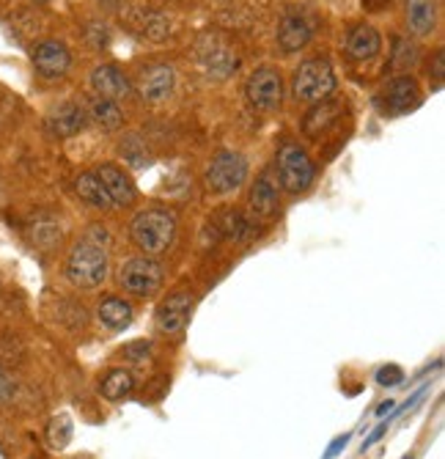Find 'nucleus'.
I'll return each mask as SVG.
<instances>
[{"instance_id": "obj_1", "label": "nucleus", "mask_w": 445, "mask_h": 459, "mask_svg": "<svg viewBox=\"0 0 445 459\" xmlns=\"http://www.w3.org/2000/svg\"><path fill=\"white\" fill-rule=\"evenodd\" d=\"M129 237L137 250L149 256L165 253L176 240V218L165 210H146L129 223Z\"/></svg>"}, {"instance_id": "obj_2", "label": "nucleus", "mask_w": 445, "mask_h": 459, "mask_svg": "<svg viewBox=\"0 0 445 459\" xmlns=\"http://www.w3.org/2000/svg\"><path fill=\"white\" fill-rule=\"evenodd\" d=\"M107 253L102 245H94L89 240H82L74 245V250L66 259V278L80 286V289H97L99 283L107 278Z\"/></svg>"}, {"instance_id": "obj_3", "label": "nucleus", "mask_w": 445, "mask_h": 459, "mask_svg": "<svg viewBox=\"0 0 445 459\" xmlns=\"http://www.w3.org/2000/svg\"><path fill=\"white\" fill-rule=\"evenodd\" d=\"M336 89V72H332L327 59H311L300 64V69L294 72V83H292V91L297 99L302 102H322L332 94Z\"/></svg>"}, {"instance_id": "obj_4", "label": "nucleus", "mask_w": 445, "mask_h": 459, "mask_svg": "<svg viewBox=\"0 0 445 459\" xmlns=\"http://www.w3.org/2000/svg\"><path fill=\"white\" fill-rule=\"evenodd\" d=\"M277 182L289 193H302L308 190L314 182V160L308 152L300 149L297 143H284L281 152H277Z\"/></svg>"}, {"instance_id": "obj_5", "label": "nucleus", "mask_w": 445, "mask_h": 459, "mask_svg": "<svg viewBox=\"0 0 445 459\" xmlns=\"http://www.w3.org/2000/svg\"><path fill=\"white\" fill-rule=\"evenodd\" d=\"M247 179V160L239 152H217L204 174V185L209 193H231L237 187H242Z\"/></svg>"}, {"instance_id": "obj_6", "label": "nucleus", "mask_w": 445, "mask_h": 459, "mask_svg": "<svg viewBox=\"0 0 445 459\" xmlns=\"http://www.w3.org/2000/svg\"><path fill=\"white\" fill-rule=\"evenodd\" d=\"M165 278V267L160 262H154L152 256H137V259H129L121 273H119V283L124 286V292L135 295V297H152Z\"/></svg>"}, {"instance_id": "obj_7", "label": "nucleus", "mask_w": 445, "mask_h": 459, "mask_svg": "<svg viewBox=\"0 0 445 459\" xmlns=\"http://www.w3.org/2000/svg\"><path fill=\"white\" fill-rule=\"evenodd\" d=\"M247 102L254 105L256 110H275L277 105L284 102V80L281 75H277V69L272 67H262L256 69L254 75H250L247 80Z\"/></svg>"}, {"instance_id": "obj_8", "label": "nucleus", "mask_w": 445, "mask_h": 459, "mask_svg": "<svg viewBox=\"0 0 445 459\" xmlns=\"http://www.w3.org/2000/svg\"><path fill=\"white\" fill-rule=\"evenodd\" d=\"M94 174L102 182L105 193L110 195V201H113V207H132L135 204L137 190H135V182L129 179L124 168H119L116 162H102Z\"/></svg>"}, {"instance_id": "obj_9", "label": "nucleus", "mask_w": 445, "mask_h": 459, "mask_svg": "<svg viewBox=\"0 0 445 459\" xmlns=\"http://www.w3.org/2000/svg\"><path fill=\"white\" fill-rule=\"evenodd\" d=\"M91 89L97 97L102 99H110V102H119V99H127L132 94V85H129V77L113 67V64H102L91 72Z\"/></svg>"}, {"instance_id": "obj_10", "label": "nucleus", "mask_w": 445, "mask_h": 459, "mask_svg": "<svg viewBox=\"0 0 445 459\" xmlns=\"http://www.w3.org/2000/svg\"><path fill=\"white\" fill-rule=\"evenodd\" d=\"M192 313V295L190 292H176L165 300L157 311V328L168 336H176L187 328Z\"/></svg>"}, {"instance_id": "obj_11", "label": "nucleus", "mask_w": 445, "mask_h": 459, "mask_svg": "<svg viewBox=\"0 0 445 459\" xmlns=\"http://www.w3.org/2000/svg\"><path fill=\"white\" fill-rule=\"evenodd\" d=\"M34 67L47 80L64 77L66 69L72 67V55L61 42H42L34 47Z\"/></svg>"}, {"instance_id": "obj_12", "label": "nucleus", "mask_w": 445, "mask_h": 459, "mask_svg": "<svg viewBox=\"0 0 445 459\" xmlns=\"http://www.w3.org/2000/svg\"><path fill=\"white\" fill-rule=\"evenodd\" d=\"M174 85H176V72L168 64H154L141 75V97L146 102H165L174 94Z\"/></svg>"}, {"instance_id": "obj_13", "label": "nucleus", "mask_w": 445, "mask_h": 459, "mask_svg": "<svg viewBox=\"0 0 445 459\" xmlns=\"http://www.w3.org/2000/svg\"><path fill=\"white\" fill-rule=\"evenodd\" d=\"M247 207H250V215L259 220H269L277 215V210H281V198H277V182H272L269 174H262L256 179V185L250 187Z\"/></svg>"}, {"instance_id": "obj_14", "label": "nucleus", "mask_w": 445, "mask_h": 459, "mask_svg": "<svg viewBox=\"0 0 445 459\" xmlns=\"http://www.w3.org/2000/svg\"><path fill=\"white\" fill-rule=\"evenodd\" d=\"M86 127V110L77 102H61L47 113V130L55 138H72Z\"/></svg>"}, {"instance_id": "obj_15", "label": "nucleus", "mask_w": 445, "mask_h": 459, "mask_svg": "<svg viewBox=\"0 0 445 459\" xmlns=\"http://www.w3.org/2000/svg\"><path fill=\"white\" fill-rule=\"evenodd\" d=\"M311 34H314V28L308 20H305V14L289 12L281 20V28H277V44H281L284 52H297L311 42Z\"/></svg>"}, {"instance_id": "obj_16", "label": "nucleus", "mask_w": 445, "mask_h": 459, "mask_svg": "<svg viewBox=\"0 0 445 459\" xmlns=\"http://www.w3.org/2000/svg\"><path fill=\"white\" fill-rule=\"evenodd\" d=\"M379 47H382V39L371 25H357L347 39V52L355 61H371L379 52Z\"/></svg>"}, {"instance_id": "obj_17", "label": "nucleus", "mask_w": 445, "mask_h": 459, "mask_svg": "<svg viewBox=\"0 0 445 459\" xmlns=\"http://www.w3.org/2000/svg\"><path fill=\"white\" fill-rule=\"evenodd\" d=\"M407 25L415 36H429L437 25L434 0H407Z\"/></svg>"}, {"instance_id": "obj_18", "label": "nucleus", "mask_w": 445, "mask_h": 459, "mask_svg": "<svg viewBox=\"0 0 445 459\" xmlns=\"http://www.w3.org/2000/svg\"><path fill=\"white\" fill-rule=\"evenodd\" d=\"M421 105V91L412 77H396L387 85V107L394 113H407Z\"/></svg>"}, {"instance_id": "obj_19", "label": "nucleus", "mask_w": 445, "mask_h": 459, "mask_svg": "<svg viewBox=\"0 0 445 459\" xmlns=\"http://www.w3.org/2000/svg\"><path fill=\"white\" fill-rule=\"evenodd\" d=\"M339 116H341V105L330 102V99H322V102H316V107L308 113V116H305L302 130H305V135L319 138L322 132H327L332 124H336Z\"/></svg>"}, {"instance_id": "obj_20", "label": "nucleus", "mask_w": 445, "mask_h": 459, "mask_svg": "<svg viewBox=\"0 0 445 459\" xmlns=\"http://www.w3.org/2000/svg\"><path fill=\"white\" fill-rule=\"evenodd\" d=\"M89 116H91V122H94L99 130H105V132H116V130H121V124H124V113H121V107H119L116 102H110V99H102V97L91 99V105H89Z\"/></svg>"}, {"instance_id": "obj_21", "label": "nucleus", "mask_w": 445, "mask_h": 459, "mask_svg": "<svg viewBox=\"0 0 445 459\" xmlns=\"http://www.w3.org/2000/svg\"><path fill=\"white\" fill-rule=\"evenodd\" d=\"M74 193L86 201V204H91V207H97V210H102V212H107V210H113V201H110V195L105 193V187H102V182L97 179V174H80L77 179H74Z\"/></svg>"}, {"instance_id": "obj_22", "label": "nucleus", "mask_w": 445, "mask_h": 459, "mask_svg": "<svg viewBox=\"0 0 445 459\" xmlns=\"http://www.w3.org/2000/svg\"><path fill=\"white\" fill-rule=\"evenodd\" d=\"M99 322L107 330H124V328H129V322H132V305L124 303L121 297H107L99 305Z\"/></svg>"}, {"instance_id": "obj_23", "label": "nucleus", "mask_w": 445, "mask_h": 459, "mask_svg": "<svg viewBox=\"0 0 445 459\" xmlns=\"http://www.w3.org/2000/svg\"><path fill=\"white\" fill-rule=\"evenodd\" d=\"M132 388H135V380H132L129 371H124V368L107 371L105 380L99 383V393L107 401H121V399H127L132 393Z\"/></svg>"}, {"instance_id": "obj_24", "label": "nucleus", "mask_w": 445, "mask_h": 459, "mask_svg": "<svg viewBox=\"0 0 445 459\" xmlns=\"http://www.w3.org/2000/svg\"><path fill=\"white\" fill-rule=\"evenodd\" d=\"M217 228L222 234H226L229 240H237V242H242V240H250L254 237V223H250V218L247 215H242V212H237V210H229V212H222L220 218H217Z\"/></svg>"}, {"instance_id": "obj_25", "label": "nucleus", "mask_w": 445, "mask_h": 459, "mask_svg": "<svg viewBox=\"0 0 445 459\" xmlns=\"http://www.w3.org/2000/svg\"><path fill=\"white\" fill-rule=\"evenodd\" d=\"M137 31H141V36H149L154 42H162L165 36H168V22H165L157 12L146 9V12H137Z\"/></svg>"}, {"instance_id": "obj_26", "label": "nucleus", "mask_w": 445, "mask_h": 459, "mask_svg": "<svg viewBox=\"0 0 445 459\" xmlns=\"http://www.w3.org/2000/svg\"><path fill=\"white\" fill-rule=\"evenodd\" d=\"M47 440H50L52 448H66L69 446V440H72V421H69V415H59V418L50 421Z\"/></svg>"}, {"instance_id": "obj_27", "label": "nucleus", "mask_w": 445, "mask_h": 459, "mask_svg": "<svg viewBox=\"0 0 445 459\" xmlns=\"http://www.w3.org/2000/svg\"><path fill=\"white\" fill-rule=\"evenodd\" d=\"M404 383V371L399 368V366H382L379 371H377V385H382V388H399Z\"/></svg>"}, {"instance_id": "obj_28", "label": "nucleus", "mask_w": 445, "mask_h": 459, "mask_svg": "<svg viewBox=\"0 0 445 459\" xmlns=\"http://www.w3.org/2000/svg\"><path fill=\"white\" fill-rule=\"evenodd\" d=\"M14 399H17V383L9 371L0 366V405H12Z\"/></svg>"}, {"instance_id": "obj_29", "label": "nucleus", "mask_w": 445, "mask_h": 459, "mask_svg": "<svg viewBox=\"0 0 445 459\" xmlns=\"http://www.w3.org/2000/svg\"><path fill=\"white\" fill-rule=\"evenodd\" d=\"M31 237H34V242L36 245H42V248H50L55 240H59L61 234L55 232V226H50V223H36L34 226V232H31Z\"/></svg>"}, {"instance_id": "obj_30", "label": "nucleus", "mask_w": 445, "mask_h": 459, "mask_svg": "<svg viewBox=\"0 0 445 459\" xmlns=\"http://www.w3.org/2000/svg\"><path fill=\"white\" fill-rule=\"evenodd\" d=\"M349 443V435H341V438H336L330 443V448H327V459H332V456H339L341 454V448Z\"/></svg>"}, {"instance_id": "obj_31", "label": "nucleus", "mask_w": 445, "mask_h": 459, "mask_svg": "<svg viewBox=\"0 0 445 459\" xmlns=\"http://www.w3.org/2000/svg\"><path fill=\"white\" fill-rule=\"evenodd\" d=\"M442 77H445V55L437 52L434 55V80H437V85L442 83Z\"/></svg>"}, {"instance_id": "obj_32", "label": "nucleus", "mask_w": 445, "mask_h": 459, "mask_svg": "<svg viewBox=\"0 0 445 459\" xmlns=\"http://www.w3.org/2000/svg\"><path fill=\"white\" fill-rule=\"evenodd\" d=\"M385 432H387V421H385V423H379V426L374 429V432H371V438H369V440L363 443V451H366L369 446H374V443H377V440H379V438H382Z\"/></svg>"}, {"instance_id": "obj_33", "label": "nucleus", "mask_w": 445, "mask_h": 459, "mask_svg": "<svg viewBox=\"0 0 445 459\" xmlns=\"http://www.w3.org/2000/svg\"><path fill=\"white\" fill-rule=\"evenodd\" d=\"M363 4H366L371 12H379V9H385L387 4H391V0H363Z\"/></svg>"}, {"instance_id": "obj_34", "label": "nucleus", "mask_w": 445, "mask_h": 459, "mask_svg": "<svg viewBox=\"0 0 445 459\" xmlns=\"http://www.w3.org/2000/svg\"><path fill=\"white\" fill-rule=\"evenodd\" d=\"M391 408H394V401H382V405H379V408H377V415H379V418H382V415H385V413H387V410H391Z\"/></svg>"}, {"instance_id": "obj_35", "label": "nucleus", "mask_w": 445, "mask_h": 459, "mask_svg": "<svg viewBox=\"0 0 445 459\" xmlns=\"http://www.w3.org/2000/svg\"><path fill=\"white\" fill-rule=\"evenodd\" d=\"M34 4H50V0H34Z\"/></svg>"}, {"instance_id": "obj_36", "label": "nucleus", "mask_w": 445, "mask_h": 459, "mask_svg": "<svg viewBox=\"0 0 445 459\" xmlns=\"http://www.w3.org/2000/svg\"><path fill=\"white\" fill-rule=\"evenodd\" d=\"M404 459H412V456H404Z\"/></svg>"}]
</instances>
